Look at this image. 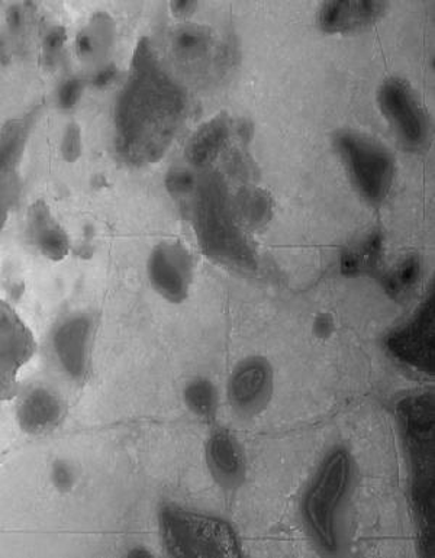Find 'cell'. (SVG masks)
<instances>
[{
	"mask_svg": "<svg viewBox=\"0 0 435 558\" xmlns=\"http://www.w3.org/2000/svg\"><path fill=\"white\" fill-rule=\"evenodd\" d=\"M186 95L149 43L138 44L116 108L117 149L133 166L165 156L186 118Z\"/></svg>",
	"mask_w": 435,
	"mask_h": 558,
	"instance_id": "obj_1",
	"label": "cell"
},
{
	"mask_svg": "<svg viewBox=\"0 0 435 558\" xmlns=\"http://www.w3.org/2000/svg\"><path fill=\"white\" fill-rule=\"evenodd\" d=\"M200 187L196 230L205 253L227 265L252 266L253 250L234 217L226 184L208 178Z\"/></svg>",
	"mask_w": 435,
	"mask_h": 558,
	"instance_id": "obj_2",
	"label": "cell"
},
{
	"mask_svg": "<svg viewBox=\"0 0 435 558\" xmlns=\"http://www.w3.org/2000/svg\"><path fill=\"white\" fill-rule=\"evenodd\" d=\"M334 148L350 183L366 204L380 206L392 192L397 161L380 141L360 131H340Z\"/></svg>",
	"mask_w": 435,
	"mask_h": 558,
	"instance_id": "obj_3",
	"label": "cell"
},
{
	"mask_svg": "<svg viewBox=\"0 0 435 558\" xmlns=\"http://www.w3.org/2000/svg\"><path fill=\"white\" fill-rule=\"evenodd\" d=\"M161 533L173 557H239V538L227 522L176 507L162 509Z\"/></svg>",
	"mask_w": 435,
	"mask_h": 558,
	"instance_id": "obj_4",
	"label": "cell"
},
{
	"mask_svg": "<svg viewBox=\"0 0 435 558\" xmlns=\"http://www.w3.org/2000/svg\"><path fill=\"white\" fill-rule=\"evenodd\" d=\"M380 109L395 137L410 153H423L432 143V120L415 87L406 78H385L377 89Z\"/></svg>",
	"mask_w": 435,
	"mask_h": 558,
	"instance_id": "obj_5",
	"label": "cell"
},
{
	"mask_svg": "<svg viewBox=\"0 0 435 558\" xmlns=\"http://www.w3.org/2000/svg\"><path fill=\"white\" fill-rule=\"evenodd\" d=\"M350 474L349 456L345 451L334 452L321 468L303 505L312 533L328 550L336 548L337 509L345 498Z\"/></svg>",
	"mask_w": 435,
	"mask_h": 558,
	"instance_id": "obj_6",
	"label": "cell"
},
{
	"mask_svg": "<svg viewBox=\"0 0 435 558\" xmlns=\"http://www.w3.org/2000/svg\"><path fill=\"white\" fill-rule=\"evenodd\" d=\"M149 283L170 303L186 301L193 283L192 254L179 241H162L149 254L147 263Z\"/></svg>",
	"mask_w": 435,
	"mask_h": 558,
	"instance_id": "obj_7",
	"label": "cell"
},
{
	"mask_svg": "<svg viewBox=\"0 0 435 558\" xmlns=\"http://www.w3.org/2000/svg\"><path fill=\"white\" fill-rule=\"evenodd\" d=\"M52 351L61 371L73 380H82L90 364L92 323L86 315H70L55 328Z\"/></svg>",
	"mask_w": 435,
	"mask_h": 558,
	"instance_id": "obj_8",
	"label": "cell"
},
{
	"mask_svg": "<svg viewBox=\"0 0 435 558\" xmlns=\"http://www.w3.org/2000/svg\"><path fill=\"white\" fill-rule=\"evenodd\" d=\"M274 393V371L263 357L243 360L232 373L228 395L241 414L254 415L265 410Z\"/></svg>",
	"mask_w": 435,
	"mask_h": 558,
	"instance_id": "obj_9",
	"label": "cell"
},
{
	"mask_svg": "<svg viewBox=\"0 0 435 558\" xmlns=\"http://www.w3.org/2000/svg\"><path fill=\"white\" fill-rule=\"evenodd\" d=\"M34 337L8 305H2V397L15 393L21 367L34 354Z\"/></svg>",
	"mask_w": 435,
	"mask_h": 558,
	"instance_id": "obj_10",
	"label": "cell"
},
{
	"mask_svg": "<svg viewBox=\"0 0 435 558\" xmlns=\"http://www.w3.org/2000/svg\"><path fill=\"white\" fill-rule=\"evenodd\" d=\"M388 11V3L376 0L327 2L318 12L319 28L327 34L359 33L375 25Z\"/></svg>",
	"mask_w": 435,
	"mask_h": 558,
	"instance_id": "obj_11",
	"label": "cell"
},
{
	"mask_svg": "<svg viewBox=\"0 0 435 558\" xmlns=\"http://www.w3.org/2000/svg\"><path fill=\"white\" fill-rule=\"evenodd\" d=\"M219 50V44L215 41V35L202 25H180L171 33V52L183 68L202 72L215 60V52Z\"/></svg>",
	"mask_w": 435,
	"mask_h": 558,
	"instance_id": "obj_12",
	"label": "cell"
},
{
	"mask_svg": "<svg viewBox=\"0 0 435 558\" xmlns=\"http://www.w3.org/2000/svg\"><path fill=\"white\" fill-rule=\"evenodd\" d=\"M206 463L219 485L237 487L245 476V457L239 441L227 430H218L206 444Z\"/></svg>",
	"mask_w": 435,
	"mask_h": 558,
	"instance_id": "obj_13",
	"label": "cell"
},
{
	"mask_svg": "<svg viewBox=\"0 0 435 558\" xmlns=\"http://www.w3.org/2000/svg\"><path fill=\"white\" fill-rule=\"evenodd\" d=\"M63 414L59 397L47 388H34L17 403L16 418L25 433L43 434L55 428Z\"/></svg>",
	"mask_w": 435,
	"mask_h": 558,
	"instance_id": "obj_14",
	"label": "cell"
},
{
	"mask_svg": "<svg viewBox=\"0 0 435 558\" xmlns=\"http://www.w3.org/2000/svg\"><path fill=\"white\" fill-rule=\"evenodd\" d=\"M29 232L35 247L48 260L60 262L68 257L69 236L44 202H37L29 210Z\"/></svg>",
	"mask_w": 435,
	"mask_h": 558,
	"instance_id": "obj_15",
	"label": "cell"
},
{
	"mask_svg": "<svg viewBox=\"0 0 435 558\" xmlns=\"http://www.w3.org/2000/svg\"><path fill=\"white\" fill-rule=\"evenodd\" d=\"M230 125L226 118L217 117L197 131L188 145V158L195 166H206L215 160L230 137Z\"/></svg>",
	"mask_w": 435,
	"mask_h": 558,
	"instance_id": "obj_16",
	"label": "cell"
},
{
	"mask_svg": "<svg viewBox=\"0 0 435 558\" xmlns=\"http://www.w3.org/2000/svg\"><path fill=\"white\" fill-rule=\"evenodd\" d=\"M116 26L107 13L94 16L77 35L76 47L83 60L99 61L111 50Z\"/></svg>",
	"mask_w": 435,
	"mask_h": 558,
	"instance_id": "obj_17",
	"label": "cell"
},
{
	"mask_svg": "<svg viewBox=\"0 0 435 558\" xmlns=\"http://www.w3.org/2000/svg\"><path fill=\"white\" fill-rule=\"evenodd\" d=\"M382 236L377 232L347 250L341 257V270L345 275H362L375 270L379 262Z\"/></svg>",
	"mask_w": 435,
	"mask_h": 558,
	"instance_id": "obj_18",
	"label": "cell"
},
{
	"mask_svg": "<svg viewBox=\"0 0 435 558\" xmlns=\"http://www.w3.org/2000/svg\"><path fill=\"white\" fill-rule=\"evenodd\" d=\"M184 402L189 410L205 421L215 418L218 410V393L215 386L206 379H195L184 389Z\"/></svg>",
	"mask_w": 435,
	"mask_h": 558,
	"instance_id": "obj_19",
	"label": "cell"
},
{
	"mask_svg": "<svg viewBox=\"0 0 435 558\" xmlns=\"http://www.w3.org/2000/svg\"><path fill=\"white\" fill-rule=\"evenodd\" d=\"M421 263L416 257H408L401 265L395 267L385 279V288L392 296H403L419 281Z\"/></svg>",
	"mask_w": 435,
	"mask_h": 558,
	"instance_id": "obj_20",
	"label": "cell"
},
{
	"mask_svg": "<svg viewBox=\"0 0 435 558\" xmlns=\"http://www.w3.org/2000/svg\"><path fill=\"white\" fill-rule=\"evenodd\" d=\"M29 131V120L12 121L3 131V166H12L22 151V144L25 143L26 134Z\"/></svg>",
	"mask_w": 435,
	"mask_h": 558,
	"instance_id": "obj_21",
	"label": "cell"
},
{
	"mask_svg": "<svg viewBox=\"0 0 435 558\" xmlns=\"http://www.w3.org/2000/svg\"><path fill=\"white\" fill-rule=\"evenodd\" d=\"M50 478L52 486H55L57 490L63 492V494L74 489L77 483L76 470L65 460H57L56 463L51 465Z\"/></svg>",
	"mask_w": 435,
	"mask_h": 558,
	"instance_id": "obj_22",
	"label": "cell"
},
{
	"mask_svg": "<svg viewBox=\"0 0 435 558\" xmlns=\"http://www.w3.org/2000/svg\"><path fill=\"white\" fill-rule=\"evenodd\" d=\"M83 83L78 78H69L59 90V105L63 109H72L76 107L81 99Z\"/></svg>",
	"mask_w": 435,
	"mask_h": 558,
	"instance_id": "obj_23",
	"label": "cell"
},
{
	"mask_svg": "<svg viewBox=\"0 0 435 558\" xmlns=\"http://www.w3.org/2000/svg\"><path fill=\"white\" fill-rule=\"evenodd\" d=\"M167 186H169L171 195H186L195 189L196 183L193 175L188 171L174 170L169 174Z\"/></svg>",
	"mask_w": 435,
	"mask_h": 558,
	"instance_id": "obj_24",
	"label": "cell"
},
{
	"mask_svg": "<svg viewBox=\"0 0 435 558\" xmlns=\"http://www.w3.org/2000/svg\"><path fill=\"white\" fill-rule=\"evenodd\" d=\"M63 156L68 161H76L77 157L81 156V131L77 125H70L65 129V135L63 140Z\"/></svg>",
	"mask_w": 435,
	"mask_h": 558,
	"instance_id": "obj_25",
	"label": "cell"
},
{
	"mask_svg": "<svg viewBox=\"0 0 435 558\" xmlns=\"http://www.w3.org/2000/svg\"><path fill=\"white\" fill-rule=\"evenodd\" d=\"M65 41V33L63 28H52L50 33L47 34L46 43H44V48H46L47 54L55 57L59 54L61 48H63Z\"/></svg>",
	"mask_w": 435,
	"mask_h": 558,
	"instance_id": "obj_26",
	"label": "cell"
},
{
	"mask_svg": "<svg viewBox=\"0 0 435 558\" xmlns=\"http://www.w3.org/2000/svg\"><path fill=\"white\" fill-rule=\"evenodd\" d=\"M334 331V320L328 314H319L314 320V332L318 338H328Z\"/></svg>",
	"mask_w": 435,
	"mask_h": 558,
	"instance_id": "obj_27",
	"label": "cell"
},
{
	"mask_svg": "<svg viewBox=\"0 0 435 558\" xmlns=\"http://www.w3.org/2000/svg\"><path fill=\"white\" fill-rule=\"evenodd\" d=\"M116 73L113 65H102L95 74L94 85L98 87L108 86L113 81V77H116Z\"/></svg>",
	"mask_w": 435,
	"mask_h": 558,
	"instance_id": "obj_28",
	"label": "cell"
},
{
	"mask_svg": "<svg viewBox=\"0 0 435 558\" xmlns=\"http://www.w3.org/2000/svg\"><path fill=\"white\" fill-rule=\"evenodd\" d=\"M171 9H173L176 15H191V12L196 9V3L184 0V2L171 3Z\"/></svg>",
	"mask_w": 435,
	"mask_h": 558,
	"instance_id": "obj_29",
	"label": "cell"
}]
</instances>
